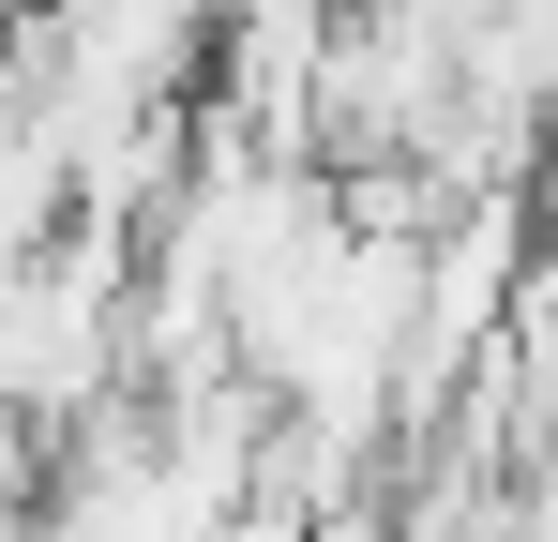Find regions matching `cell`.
<instances>
[{"label":"cell","instance_id":"6da1fadb","mask_svg":"<svg viewBox=\"0 0 558 542\" xmlns=\"http://www.w3.org/2000/svg\"><path fill=\"white\" fill-rule=\"evenodd\" d=\"M513 542H558V497H544V513H529V528H513Z\"/></svg>","mask_w":558,"mask_h":542}]
</instances>
